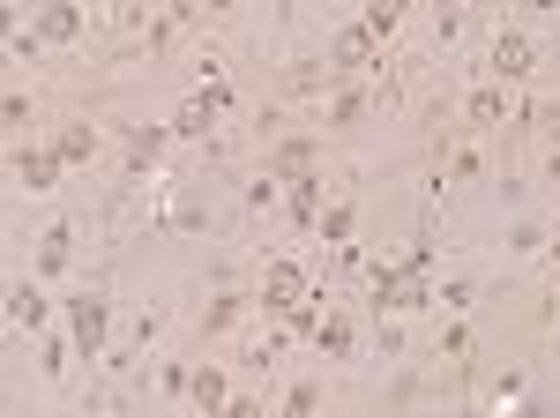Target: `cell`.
<instances>
[{
	"label": "cell",
	"instance_id": "cell-1",
	"mask_svg": "<svg viewBox=\"0 0 560 418\" xmlns=\"http://www.w3.org/2000/svg\"><path fill=\"white\" fill-rule=\"evenodd\" d=\"M60 329L75 336L83 367H97V359L113 351V344H105V336H113V292H105V285H83V292H68V299H60Z\"/></svg>",
	"mask_w": 560,
	"mask_h": 418
},
{
	"label": "cell",
	"instance_id": "cell-2",
	"mask_svg": "<svg viewBox=\"0 0 560 418\" xmlns=\"http://www.w3.org/2000/svg\"><path fill=\"white\" fill-rule=\"evenodd\" d=\"M530 68H538V38H530V23H516V15H509V23H501V31L486 38L478 83H486V76H493V83H523Z\"/></svg>",
	"mask_w": 560,
	"mask_h": 418
},
{
	"label": "cell",
	"instance_id": "cell-3",
	"mask_svg": "<svg viewBox=\"0 0 560 418\" xmlns=\"http://www.w3.org/2000/svg\"><path fill=\"white\" fill-rule=\"evenodd\" d=\"M60 150H52V142H31V135H15V142H8V179H15V187H23V195H52V187H60Z\"/></svg>",
	"mask_w": 560,
	"mask_h": 418
},
{
	"label": "cell",
	"instance_id": "cell-4",
	"mask_svg": "<svg viewBox=\"0 0 560 418\" xmlns=\"http://www.w3.org/2000/svg\"><path fill=\"white\" fill-rule=\"evenodd\" d=\"M322 209H329V165L284 172V217H292V232H300V240H314Z\"/></svg>",
	"mask_w": 560,
	"mask_h": 418
},
{
	"label": "cell",
	"instance_id": "cell-5",
	"mask_svg": "<svg viewBox=\"0 0 560 418\" xmlns=\"http://www.w3.org/2000/svg\"><path fill=\"white\" fill-rule=\"evenodd\" d=\"M31 31H38L52 53H68V45L90 38V8L83 0H38V8H31Z\"/></svg>",
	"mask_w": 560,
	"mask_h": 418
},
{
	"label": "cell",
	"instance_id": "cell-6",
	"mask_svg": "<svg viewBox=\"0 0 560 418\" xmlns=\"http://www.w3.org/2000/svg\"><path fill=\"white\" fill-rule=\"evenodd\" d=\"M261 306H255V285H240V277H224L210 292V306H202V336H232L240 322H255Z\"/></svg>",
	"mask_w": 560,
	"mask_h": 418
},
{
	"label": "cell",
	"instance_id": "cell-7",
	"mask_svg": "<svg viewBox=\"0 0 560 418\" xmlns=\"http://www.w3.org/2000/svg\"><path fill=\"white\" fill-rule=\"evenodd\" d=\"M52 322V299L38 277H8V336H38Z\"/></svg>",
	"mask_w": 560,
	"mask_h": 418
},
{
	"label": "cell",
	"instance_id": "cell-8",
	"mask_svg": "<svg viewBox=\"0 0 560 418\" xmlns=\"http://www.w3.org/2000/svg\"><path fill=\"white\" fill-rule=\"evenodd\" d=\"M509 105H516V97H509V83H493V76H486V83H471L456 135H486V127H501V120H509Z\"/></svg>",
	"mask_w": 560,
	"mask_h": 418
},
{
	"label": "cell",
	"instance_id": "cell-9",
	"mask_svg": "<svg viewBox=\"0 0 560 418\" xmlns=\"http://www.w3.org/2000/svg\"><path fill=\"white\" fill-rule=\"evenodd\" d=\"M261 165L277 172H306V165H322V135L314 127H292V135H277V142H261Z\"/></svg>",
	"mask_w": 560,
	"mask_h": 418
},
{
	"label": "cell",
	"instance_id": "cell-10",
	"mask_svg": "<svg viewBox=\"0 0 560 418\" xmlns=\"http://www.w3.org/2000/svg\"><path fill=\"white\" fill-rule=\"evenodd\" d=\"M52 150H60L68 172H83V165H97V150H105V127L97 120H68L60 135H52Z\"/></svg>",
	"mask_w": 560,
	"mask_h": 418
},
{
	"label": "cell",
	"instance_id": "cell-11",
	"mask_svg": "<svg viewBox=\"0 0 560 418\" xmlns=\"http://www.w3.org/2000/svg\"><path fill=\"white\" fill-rule=\"evenodd\" d=\"M306 344L329 351V359H359V329H351V314H337V306H322V322L306 329Z\"/></svg>",
	"mask_w": 560,
	"mask_h": 418
},
{
	"label": "cell",
	"instance_id": "cell-12",
	"mask_svg": "<svg viewBox=\"0 0 560 418\" xmlns=\"http://www.w3.org/2000/svg\"><path fill=\"white\" fill-rule=\"evenodd\" d=\"M68 262H75V217H52L38 232V277H60Z\"/></svg>",
	"mask_w": 560,
	"mask_h": 418
},
{
	"label": "cell",
	"instance_id": "cell-13",
	"mask_svg": "<svg viewBox=\"0 0 560 418\" xmlns=\"http://www.w3.org/2000/svg\"><path fill=\"white\" fill-rule=\"evenodd\" d=\"M187 411H232V374L195 359V388H187Z\"/></svg>",
	"mask_w": 560,
	"mask_h": 418
},
{
	"label": "cell",
	"instance_id": "cell-14",
	"mask_svg": "<svg viewBox=\"0 0 560 418\" xmlns=\"http://www.w3.org/2000/svg\"><path fill=\"white\" fill-rule=\"evenodd\" d=\"M187 388H195V359H158V374H150V404H187Z\"/></svg>",
	"mask_w": 560,
	"mask_h": 418
},
{
	"label": "cell",
	"instance_id": "cell-15",
	"mask_svg": "<svg viewBox=\"0 0 560 418\" xmlns=\"http://www.w3.org/2000/svg\"><path fill=\"white\" fill-rule=\"evenodd\" d=\"M351 232H359V202H351V195H337V202L322 209V224H314V240H322V247H345Z\"/></svg>",
	"mask_w": 560,
	"mask_h": 418
},
{
	"label": "cell",
	"instance_id": "cell-16",
	"mask_svg": "<svg viewBox=\"0 0 560 418\" xmlns=\"http://www.w3.org/2000/svg\"><path fill=\"white\" fill-rule=\"evenodd\" d=\"M546 240H553L546 217H516V224L501 232V254H546Z\"/></svg>",
	"mask_w": 560,
	"mask_h": 418
},
{
	"label": "cell",
	"instance_id": "cell-17",
	"mask_svg": "<svg viewBox=\"0 0 560 418\" xmlns=\"http://www.w3.org/2000/svg\"><path fill=\"white\" fill-rule=\"evenodd\" d=\"M433 359L471 367V322H464V314H448V322H441V336H433Z\"/></svg>",
	"mask_w": 560,
	"mask_h": 418
},
{
	"label": "cell",
	"instance_id": "cell-18",
	"mask_svg": "<svg viewBox=\"0 0 560 418\" xmlns=\"http://www.w3.org/2000/svg\"><path fill=\"white\" fill-rule=\"evenodd\" d=\"M404 15H411V0H366V8H359V23H366L382 45L396 38V23H404Z\"/></svg>",
	"mask_w": 560,
	"mask_h": 418
},
{
	"label": "cell",
	"instance_id": "cell-19",
	"mask_svg": "<svg viewBox=\"0 0 560 418\" xmlns=\"http://www.w3.org/2000/svg\"><path fill=\"white\" fill-rule=\"evenodd\" d=\"M478 306V277H448V285H433V314H471Z\"/></svg>",
	"mask_w": 560,
	"mask_h": 418
},
{
	"label": "cell",
	"instance_id": "cell-20",
	"mask_svg": "<svg viewBox=\"0 0 560 418\" xmlns=\"http://www.w3.org/2000/svg\"><path fill=\"white\" fill-rule=\"evenodd\" d=\"M0 120H8V135H31V120H38V97H31V90H8V97H0Z\"/></svg>",
	"mask_w": 560,
	"mask_h": 418
},
{
	"label": "cell",
	"instance_id": "cell-21",
	"mask_svg": "<svg viewBox=\"0 0 560 418\" xmlns=\"http://www.w3.org/2000/svg\"><path fill=\"white\" fill-rule=\"evenodd\" d=\"M322 404H329L322 381H292V388H284V418H306V411H322Z\"/></svg>",
	"mask_w": 560,
	"mask_h": 418
},
{
	"label": "cell",
	"instance_id": "cell-22",
	"mask_svg": "<svg viewBox=\"0 0 560 418\" xmlns=\"http://www.w3.org/2000/svg\"><path fill=\"white\" fill-rule=\"evenodd\" d=\"M45 53H52V45H45L38 31H23V23L8 31V60H15V68H31V60H45Z\"/></svg>",
	"mask_w": 560,
	"mask_h": 418
},
{
	"label": "cell",
	"instance_id": "cell-23",
	"mask_svg": "<svg viewBox=\"0 0 560 418\" xmlns=\"http://www.w3.org/2000/svg\"><path fill=\"white\" fill-rule=\"evenodd\" d=\"M456 38H464V0H441V15H433V53L456 45Z\"/></svg>",
	"mask_w": 560,
	"mask_h": 418
},
{
	"label": "cell",
	"instance_id": "cell-24",
	"mask_svg": "<svg viewBox=\"0 0 560 418\" xmlns=\"http://www.w3.org/2000/svg\"><path fill=\"white\" fill-rule=\"evenodd\" d=\"M187 60H195V83H224V53L217 45H195Z\"/></svg>",
	"mask_w": 560,
	"mask_h": 418
},
{
	"label": "cell",
	"instance_id": "cell-25",
	"mask_svg": "<svg viewBox=\"0 0 560 418\" xmlns=\"http://www.w3.org/2000/svg\"><path fill=\"white\" fill-rule=\"evenodd\" d=\"M516 23H560V0H516Z\"/></svg>",
	"mask_w": 560,
	"mask_h": 418
},
{
	"label": "cell",
	"instance_id": "cell-26",
	"mask_svg": "<svg viewBox=\"0 0 560 418\" xmlns=\"http://www.w3.org/2000/svg\"><path fill=\"white\" fill-rule=\"evenodd\" d=\"M523 388H530V381H523V374H501V381H493V388H486V404H523Z\"/></svg>",
	"mask_w": 560,
	"mask_h": 418
},
{
	"label": "cell",
	"instance_id": "cell-27",
	"mask_svg": "<svg viewBox=\"0 0 560 418\" xmlns=\"http://www.w3.org/2000/svg\"><path fill=\"white\" fill-rule=\"evenodd\" d=\"M546 262L560 269V217H553V240H546Z\"/></svg>",
	"mask_w": 560,
	"mask_h": 418
},
{
	"label": "cell",
	"instance_id": "cell-28",
	"mask_svg": "<svg viewBox=\"0 0 560 418\" xmlns=\"http://www.w3.org/2000/svg\"><path fill=\"white\" fill-rule=\"evenodd\" d=\"M202 8H210V15H240V0H202Z\"/></svg>",
	"mask_w": 560,
	"mask_h": 418
},
{
	"label": "cell",
	"instance_id": "cell-29",
	"mask_svg": "<svg viewBox=\"0 0 560 418\" xmlns=\"http://www.w3.org/2000/svg\"><path fill=\"white\" fill-rule=\"evenodd\" d=\"M300 8H314V0H300Z\"/></svg>",
	"mask_w": 560,
	"mask_h": 418
}]
</instances>
